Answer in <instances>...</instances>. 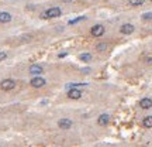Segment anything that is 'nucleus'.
Here are the masks:
<instances>
[{
  "label": "nucleus",
  "instance_id": "15",
  "mask_svg": "<svg viewBox=\"0 0 152 147\" xmlns=\"http://www.w3.org/2000/svg\"><path fill=\"white\" fill-rule=\"evenodd\" d=\"M107 47H109V45H107V44H106V42H102V44H97V51H106V49H107Z\"/></svg>",
  "mask_w": 152,
  "mask_h": 147
},
{
  "label": "nucleus",
  "instance_id": "9",
  "mask_svg": "<svg viewBox=\"0 0 152 147\" xmlns=\"http://www.w3.org/2000/svg\"><path fill=\"white\" fill-rule=\"evenodd\" d=\"M10 21H11V14L7 13V11H0V23L6 24V23H10Z\"/></svg>",
  "mask_w": 152,
  "mask_h": 147
},
{
  "label": "nucleus",
  "instance_id": "16",
  "mask_svg": "<svg viewBox=\"0 0 152 147\" xmlns=\"http://www.w3.org/2000/svg\"><path fill=\"white\" fill-rule=\"evenodd\" d=\"M142 20H144V21H151L152 13H145V14H142Z\"/></svg>",
  "mask_w": 152,
  "mask_h": 147
},
{
  "label": "nucleus",
  "instance_id": "18",
  "mask_svg": "<svg viewBox=\"0 0 152 147\" xmlns=\"http://www.w3.org/2000/svg\"><path fill=\"white\" fill-rule=\"evenodd\" d=\"M146 62H148V64H152V58H151V57L146 58Z\"/></svg>",
  "mask_w": 152,
  "mask_h": 147
},
{
  "label": "nucleus",
  "instance_id": "19",
  "mask_svg": "<svg viewBox=\"0 0 152 147\" xmlns=\"http://www.w3.org/2000/svg\"><path fill=\"white\" fill-rule=\"evenodd\" d=\"M151 1H152V0H151Z\"/></svg>",
  "mask_w": 152,
  "mask_h": 147
},
{
  "label": "nucleus",
  "instance_id": "8",
  "mask_svg": "<svg viewBox=\"0 0 152 147\" xmlns=\"http://www.w3.org/2000/svg\"><path fill=\"white\" fill-rule=\"evenodd\" d=\"M97 123H99V126H107L109 123H110V116L109 114H100L99 116V119H97Z\"/></svg>",
  "mask_w": 152,
  "mask_h": 147
},
{
  "label": "nucleus",
  "instance_id": "17",
  "mask_svg": "<svg viewBox=\"0 0 152 147\" xmlns=\"http://www.w3.org/2000/svg\"><path fill=\"white\" fill-rule=\"evenodd\" d=\"M7 58V52H4V51H0V62L3 61V59H6Z\"/></svg>",
  "mask_w": 152,
  "mask_h": 147
},
{
  "label": "nucleus",
  "instance_id": "11",
  "mask_svg": "<svg viewBox=\"0 0 152 147\" xmlns=\"http://www.w3.org/2000/svg\"><path fill=\"white\" fill-rule=\"evenodd\" d=\"M42 66L38 65V64H32L31 66H30V74H32V75H40V74H42Z\"/></svg>",
  "mask_w": 152,
  "mask_h": 147
},
{
  "label": "nucleus",
  "instance_id": "13",
  "mask_svg": "<svg viewBox=\"0 0 152 147\" xmlns=\"http://www.w3.org/2000/svg\"><path fill=\"white\" fill-rule=\"evenodd\" d=\"M79 58H80V61H83V62H90L92 61V54L85 52V54H80Z\"/></svg>",
  "mask_w": 152,
  "mask_h": 147
},
{
  "label": "nucleus",
  "instance_id": "6",
  "mask_svg": "<svg viewBox=\"0 0 152 147\" xmlns=\"http://www.w3.org/2000/svg\"><path fill=\"white\" fill-rule=\"evenodd\" d=\"M68 98L73 99V100H78V99L82 98V92L78 88H71V89L68 90Z\"/></svg>",
  "mask_w": 152,
  "mask_h": 147
},
{
  "label": "nucleus",
  "instance_id": "7",
  "mask_svg": "<svg viewBox=\"0 0 152 147\" xmlns=\"http://www.w3.org/2000/svg\"><path fill=\"white\" fill-rule=\"evenodd\" d=\"M134 30H135V27L132 24H130V23H127V24H123L120 27V31L121 34H125V35H130V34L134 33Z\"/></svg>",
  "mask_w": 152,
  "mask_h": 147
},
{
  "label": "nucleus",
  "instance_id": "3",
  "mask_svg": "<svg viewBox=\"0 0 152 147\" xmlns=\"http://www.w3.org/2000/svg\"><path fill=\"white\" fill-rule=\"evenodd\" d=\"M72 124H73L72 120H71V119H66V117L58 120V127H59L61 130H69V129L72 127Z\"/></svg>",
  "mask_w": 152,
  "mask_h": 147
},
{
  "label": "nucleus",
  "instance_id": "2",
  "mask_svg": "<svg viewBox=\"0 0 152 147\" xmlns=\"http://www.w3.org/2000/svg\"><path fill=\"white\" fill-rule=\"evenodd\" d=\"M16 85H17L16 81H13V79H3V81L0 82V89L8 92V90L14 89V88H16Z\"/></svg>",
  "mask_w": 152,
  "mask_h": 147
},
{
  "label": "nucleus",
  "instance_id": "1",
  "mask_svg": "<svg viewBox=\"0 0 152 147\" xmlns=\"http://www.w3.org/2000/svg\"><path fill=\"white\" fill-rule=\"evenodd\" d=\"M61 14H62V10L59 7H49L41 14V18H44V20H51V18L59 17Z\"/></svg>",
  "mask_w": 152,
  "mask_h": 147
},
{
  "label": "nucleus",
  "instance_id": "10",
  "mask_svg": "<svg viewBox=\"0 0 152 147\" xmlns=\"http://www.w3.org/2000/svg\"><path fill=\"white\" fill-rule=\"evenodd\" d=\"M139 106L142 107V109H151L152 107V99L151 98H144V99H141L139 100Z\"/></svg>",
  "mask_w": 152,
  "mask_h": 147
},
{
  "label": "nucleus",
  "instance_id": "4",
  "mask_svg": "<svg viewBox=\"0 0 152 147\" xmlns=\"http://www.w3.org/2000/svg\"><path fill=\"white\" fill-rule=\"evenodd\" d=\"M104 31H106V28H104L102 24H96L90 28V34H92L93 37H102L104 34Z\"/></svg>",
  "mask_w": 152,
  "mask_h": 147
},
{
  "label": "nucleus",
  "instance_id": "5",
  "mask_svg": "<svg viewBox=\"0 0 152 147\" xmlns=\"http://www.w3.org/2000/svg\"><path fill=\"white\" fill-rule=\"evenodd\" d=\"M30 85H31L32 88H42V86L45 85V79L41 78V76H38V75H35L31 81H30Z\"/></svg>",
  "mask_w": 152,
  "mask_h": 147
},
{
  "label": "nucleus",
  "instance_id": "14",
  "mask_svg": "<svg viewBox=\"0 0 152 147\" xmlns=\"http://www.w3.org/2000/svg\"><path fill=\"white\" fill-rule=\"evenodd\" d=\"M145 3V0H130V4L134 6V7H138V6H142Z\"/></svg>",
  "mask_w": 152,
  "mask_h": 147
},
{
  "label": "nucleus",
  "instance_id": "12",
  "mask_svg": "<svg viewBox=\"0 0 152 147\" xmlns=\"http://www.w3.org/2000/svg\"><path fill=\"white\" fill-rule=\"evenodd\" d=\"M142 124H144V127H146V129H152V116H146V117H144Z\"/></svg>",
  "mask_w": 152,
  "mask_h": 147
}]
</instances>
